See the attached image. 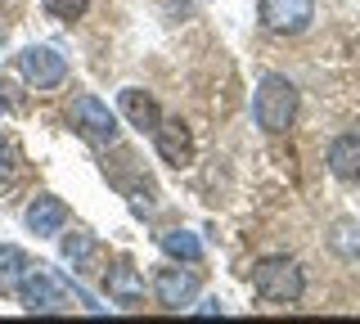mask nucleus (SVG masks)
<instances>
[{
	"label": "nucleus",
	"mask_w": 360,
	"mask_h": 324,
	"mask_svg": "<svg viewBox=\"0 0 360 324\" xmlns=\"http://www.w3.org/2000/svg\"><path fill=\"white\" fill-rule=\"evenodd\" d=\"M257 18H262V27L275 32V37H297V32L311 27L315 0H262V5H257Z\"/></svg>",
	"instance_id": "obj_6"
},
{
	"label": "nucleus",
	"mask_w": 360,
	"mask_h": 324,
	"mask_svg": "<svg viewBox=\"0 0 360 324\" xmlns=\"http://www.w3.org/2000/svg\"><path fill=\"white\" fill-rule=\"evenodd\" d=\"M104 288L117 306H135V302L144 297V279H140V271H131V266H112L104 275Z\"/></svg>",
	"instance_id": "obj_13"
},
{
	"label": "nucleus",
	"mask_w": 360,
	"mask_h": 324,
	"mask_svg": "<svg viewBox=\"0 0 360 324\" xmlns=\"http://www.w3.org/2000/svg\"><path fill=\"white\" fill-rule=\"evenodd\" d=\"M153 297L162 302L167 311L189 306V302L198 297V275L194 271H180V266H167V271H158V279H153Z\"/></svg>",
	"instance_id": "obj_8"
},
{
	"label": "nucleus",
	"mask_w": 360,
	"mask_h": 324,
	"mask_svg": "<svg viewBox=\"0 0 360 324\" xmlns=\"http://www.w3.org/2000/svg\"><path fill=\"white\" fill-rule=\"evenodd\" d=\"M86 5H90V0H41L45 14H50V18H63V23L82 18V14H86Z\"/></svg>",
	"instance_id": "obj_17"
},
{
	"label": "nucleus",
	"mask_w": 360,
	"mask_h": 324,
	"mask_svg": "<svg viewBox=\"0 0 360 324\" xmlns=\"http://www.w3.org/2000/svg\"><path fill=\"white\" fill-rule=\"evenodd\" d=\"M252 117L266 136H284L297 122V86L284 72H266L257 82V95H252Z\"/></svg>",
	"instance_id": "obj_1"
},
{
	"label": "nucleus",
	"mask_w": 360,
	"mask_h": 324,
	"mask_svg": "<svg viewBox=\"0 0 360 324\" xmlns=\"http://www.w3.org/2000/svg\"><path fill=\"white\" fill-rule=\"evenodd\" d=\"M158 243H162V252L172 257V261H185V266H198L202 261V239H198V234H189V230H167Z\"/></svg>",
	"instance_id": "obj_14"
},
{
	"label": "nucleus",
	"mask_w": 360,
	"mask_h": 324,
	"mask_svg": "<svg viewBox=\"0 0 360 324\" xmlns=\"http://www.w3.org/2000/svg\"><path fill=\"white\" fill-rule=\"evenodd\" d=\"M18 297H22V311H32V316H68V311H72V297L82 302V306H95L86 293H72V288L54 271H45V266H32V271L22 275Z\"/></svg>",
	"instance_id": "obj_2"
},
{
	"label": "nucleus",
	"mask_w": 360,
	"mask_h": 324,
	"mask_svg": "<svg viewBox=\"0 0 360 324\" xmlns=\"http://www.w3.org/2000/svg\"><path fill=\"white\" fill-rule=\"evenodd\" d=\"M329 171L338 176L342 185H360V136L356 131H347V136H338L329 144Z\"/></svg>",
	"instance_id": "obj_11"
},
{
	"label": "nucleus",
	"mask_w": 360,
	"mask_h": 324,
	"mask_svg": "<svg viewBox=\"0 0 360 324\" xmlns=\"http://www.w3.org/2000/svg\"><path fill=\"white\" fill-rule=\"evenodd\" d=\"M252 288L262 302H297L307 293V275L292 257H262L252 266Z\"/></svg>",
	"instance_id": "obj_3"
},
{
	"label": "nucleus",
	"mask_w": 360,
	"mask_h": 324,
	"mask_svg": "<svg viewBox=\"0 0 360 324\" xmlns=\"http://www.w3.org/2000/svg\"><path fill=\"white\" fill-rule=\"evenodd\" d=\"M14 176H18V153L9 144H0V185H9Z\"/></svg>",
	"instance_id": "obj_18"
},
{
	"label": "nucleus",
	"mask_w": 360,
	"mask_h": 324,
	"mask_svg": "<svg viewBox=\"0 0 360 324\" xmlns=\"http://www.w3.org/2000/svg\"><path fill=\"white\" fill-rule=\"evenodd\" d=\"M329 248L342 257V261H360V221H356V216L333 221V230H329Z\"/></svg>",
	"instance_id": "obj_15"
},
{
	"label": "nucleus",
	"mask_w": 360,
	"mask_h": 324,
	"mask_svg": "<svg viewBox=\"0 0 360 324\" xmlns=\"http://www.w3.org/2000/svg\"><path fill=\"white\" fill-rule=\"evenodd\" d=\"M95 252H99L95 234H86V230H72V234H63V261H72V266H86Z\"/></svg>",
	"instance_id": "obj_16"
},
{
	"label": "nucleus",
	"mask_w": 360,
	"mask_h": 324,
	"mask_svg": "<svg viewBox=\"0 0 360 324\" xmlns=\"http://www.w3.org/2000/svg\"><path fill=\"white\" fill-rule=\"evenodd\" d=\"M27 230L37 234V239H54V234H63L68 226V207H63V198H54V194H41V198H32L27 203Z\"/></svg>",
	"instance_id": "obj_9"
},
{
	"label": "nucleus",
	"mask_w": 360,
	"mask_h": 324,
	"mask_svg": "<svg viewBox=\"0 0 360 324\" xmlns=\"http://www.w3.org/2000/svg\"><path fill=\"white\" fill-rule=\"evenodd\" d=\"M18 72L32 91H59L68 82V59L54 46H27L18 54Z\"/></svg>",
	"instance_id": "obj_5"
},
{
	"label": "nucleus",
	"mask_w": 360,
	"mask_h": 324,
	"mask_svg": "<svg viewBox=\"0 0 360 324\" xmlns=\"http://www.w3.org/2000/svg\"><path fill=\"white\" fill-rule=\"evenodd\" d=\"M153 149L167 167H189L194 162V131L185 127L180 117H162L153 127Z\"/></svg>",
	"instance_id": "obj_7"
},
{
	"label": "nucleus",
	"mask_w": 360,
	"mask_h": 324,
	"mask_svg": "<svg viewBox=\"0 0 360 324\" xmlns=\"http://www.w3.org/2000/svg\"><path fill=\"white\" fill-rule=\"evenodd\" d=\"M198 316H221V302H217V297H212V302H202V306H198Z\"/></svg>",
	"instance_id": "obj_19"
},
{
	"label": "nucleus",
	"mask_w": 360,
	"mask_h": 324,
	"mask_svg": "<svg viewBox=\"0 0 360 324\" xmlns=\"http://www.w3.org/2000/svg\"><path fill=\"white\" fill-rule=\"evenodd\" d=\"M32 271L27 252L14 248V243H0V297H18L22 288V275Z\"/></svg>",
	"instance_id": "obj_12"
},
{
	"label": "nucleus",
	"mask_w": 360,
	"mask_h": 324,
	"mask_svg": "<svg viewBox=\"0 0 360 324\" xmlns=\"http://www.w3.org/2000/svg\"><path fill=\"white\" fill-rule=\"evenodd\" d=\"M72 127H77V136L90 140L95 149H104V144L117 140V113L95 95H77L72 99Z\"/></svg>",
	"instance_id": "obj_4"
},
{
	"label": "nucleus",
	"mask_w": 360,
	"mask_h": 324,
	"mask_svg": "<svg viewBox=\"0 0 360 324\" xmlns=\"http://www.w3.org/2000/svg\"><path fill=\"white\" fill-rule=\"evenodd\" d=\"M117 108H122V117H127L135 131H149V136H153L158 122H162V108H158V99H153L149 91H140V86H127V91L117 95Z\"/></svg>",
	"instance_id": "obj_10"
}]
</instances>
